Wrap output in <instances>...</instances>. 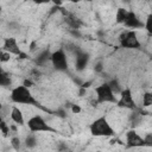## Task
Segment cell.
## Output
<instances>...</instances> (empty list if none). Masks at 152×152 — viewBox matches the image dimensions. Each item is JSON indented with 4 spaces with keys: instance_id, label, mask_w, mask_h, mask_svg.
<instances>
[{
    "instance_id": "24",
    "label": "cell",
    "mask_w": 152,
    "mask_h": 152,
    "mask_svg": "<svg viewBox=\"0 0 152 152\" xmlns=\"http://www.w3.org/2000/svg\"><path fill=\"white\" fill-rule=\"evenodd\" d=\"M0 56H1V62H2V63L10 61V58H11V53H8V52H6V51H4V50H1Z\"/></svg>"
},
{
    "instance_id": "7",
    "label": "cell",
    "mask_w": 152,
    "mask_h": 152,
    "mask_svg": "<svg viewBox=\"0 0 152 152\" xmlns=\"http://www.w3.org/2000/svg\"><path fill=\"white\" fill-rule=\"evenodd\" d=\"M51 64H52L53 69L57 70V71L65 72L68 70L69 63H68V57H66V53H65L64 49H57L52 52Z\"/></svg>"
},
{
    "instance_id": "11",
    "label": "cell",
    "mask_w": 152,
    "mask_h": 152,
    "mask_svg": "<svg viewBox=\"0 0 152 152\" xmlns=\"http://www.w3.org/2000/svg\"><path fill=\"white\" fill-rule=\"evenodd\" d=\"M74 53H75V69L77 71H83L89 63V59H90L89 53H87L80 49H77Z\"/></svg>"
},
{
    "instance_id": "15",
    "label": "cell",
    "mask_w": 152,
    "mask_h": 152,
    "mask_svg": "<svg viewBox=\"0 0 152 152\" xmlns=\"http://www.w3.org/2000/svg\"><path fill=\"white\" fill-rule=\"evenodd\" d=\"M127 14H128V10L122 8V7L118 8V10H116V14H115V21H116L118 24H122V25H124L125 21H126Z\"/></svg>"
},
{
    "instance_id": "13",
    "label": "cell",
    "mask_w": 152,
    "mask_h": 152,
    "mask_svg": "<svg viewBox=\"0 0 152 152\" xmlns=\"http://www.w3.org/2000/svg\"><path fill=\"white\" fill-rule=\"evenodd\" d=\"M51 56H52V52L50 50H44L36 57V63L38 65H45L49 62L51 63Z\"/></svg>"
},
{
    "instance_id": "17",
    "label": "cell",
    "mask_w": 152,
    "mask_h": 152,
    "mask_svg": "<svg viewBox=\"0 0 152 152\" xmlns=\"http://www.w3.org/2000/svg\"><path fill=\"white\" fill-rule=\"evenodd\" d=\"M141 106L147 108L152 106V91H145L141 96Z\"/></svg>"
},
{
    "instance_id": "23",
    "label": "cell",
    "mask_w": 152,
    "mask_h": 152,
    "mask_svg": "<svg viewBox=\"0 0 152 152\" xmlns=\"http://www.w3.org/2000/svg\"><path fill=\"white\" fill-rule=\"evenodd\" d=\"M144 141H145V147H152V133L145 134Z\"/></svg>"
},
{
    "instance_id": "22",
    "label": "cell",
    "mask_w": 152,
    "mask_h": 152,
    "mask_svg": "<svg viewBox=\"0 0 152 152\" xmlns=\"http://www.w3.org/2000/svg\"><path fill=\"white\" fill-rule=\"evenodd\" d=\"M0 128H1V132H2V134L6 137V135H8V133H10V127L7 126V124L5 122V120H1V122H0Z\"/></svg>"
},
{
    "instance_id": "2",
    "label": "cell",
    "mask_w": 152,
    "mask_h": 152,
    "mask_svg": "<svg viewBox=\"0 0 152 152\" xmlns=\"http://www.w3.org/2000/svg\"><path fill=\"white\" fill-rule=\"evenodd\" d=\"M89 129L94 137H114L115 135V129L112 127L110 122L104 115L96 118L89 125Z\"/></svg>"
},
{
    "instance_id": "8",
    "label": "cell",
    "mask_w": 152,
    "mask_h": 152,
    "mask_svg": "<svg viewBox=\"0 0 152 152\" xmlns=\"http://www.w3.org/2000/svg\"><path fill=\"white\" fill-rule=\"evenodd\" d=\"M126 145L128 148H141L145 147V141L139 133H137L134 129H129L126 133Z\"/></svg>"
},
{
    "instance_id": "9",
    "label": "cell",
    "mask_w": 152,
    "mask_h": 152,
    "mask_svg": "<svg viewBox=\"0 0 152 152\" xmlns=\"http://www.w3.org/2000/svg\"><path fill=\"white\" fill-rule=\"evenodd\" d=\"M124 26L128 27L129 30H137V28H144L145 27V23L138 17V14L134 11H128L126 21L124 24Z\"/></svg>"
},
{
    "instance_id": "19",
    "label": "cell",
    "mask_w": 152,
    "mask_h": 152,
    "mask_svg": "<svg viewBox=\"0 0 152 152\" xmlns=\"http://www.w3.org/2000/svg\"><path fill=\"white\" fill-rule=\"evenodd\" d=\"M12 107L10 104H1L0 107V114H1V120H5L6 116H11Z\"/></svg>"
},
{
    "instance_id": "18",
    "label": "cell",
    "mask_w": 152,
    "mask_h": 152,
    "mask_svg": "<svg viewBox=\"0 0 152 152\" xmlns=\"http://www.w3.org/2000/svg\"><path fill=\"white\" fill-rule=\"evenodd\" d=\"M11 83H12V81H11L10 75L5 70H1V74H0V84L2 87H8V86H11Z\"/></svg>"
},
{
    "instance_id": "16",
    "label": "cell",
    "mask_w": 152,
    "mask_h": 152,
    "mask_svg": "<svg viewBox=\"0 0 152 152\" xmlns=\"http://www.w3.org/2000/svg\"><path fill=\"white\" fill-rule=\"evenodd\" d=\"M108 82V84L110 86V88H112V90H113V93L115 94V95H120L121 94V91H122V86H121V83L119 82V80L118 78H110L109 81H107Z\"/></svg>"
},
{
    "instance_id": "25",
    "label": "cell",
    "mask_w": 152,
    "mask_h": 152,
    "mask_svg": "<svg viewBox=\"0 0 152 152\" xmlns=\"http://www.w3.org/2000/svg\"><path fill=\"white\" fill-rule=\"evenodd\" d=\"M103 69H104V66H103L102 62H99V63L95 65V71H96V72H102Z\"/></svg>"
},
{
    "instance_id": "21",
    "label": "cell",
    "mask_w": 152,
    "mask_h": 152,
    "mask_svg": "<svg viewBox=\"0 0 152 152\" xmlns=\"http://www.w3.org/2000/svg\"><path fill=\"white\" fill-rule=\"evenodd\" d=\"M11 146L15 150V151H19L20 147H21V141L19 139V137H12L11 139Z\"/></svg>"
},
{
    "instance_id": "6",
    "label": "cell",
    "mask_w": 152,
    "mask_h": 152,
    "mask_svg": "<svg viewBox=\"0 0 152 152\" xmlns=\"http://www.w3.org/2000/svg\"><path fill=\"white\" fill-rule=\"evenodd\" d=\"M116 106L119 108H124V109H128V110H139L140 109L135 99L133 97V93L129 87H126L122 89Z\"/></svg>"
},
{
    "instance_id": "1",
    "label": "cell",
    "mask_w": 152,
    "mask_h": 152,
    "mask_svg": "<svg viewBox=\"0 0 152 152\" xmlns=\"http://www.w3.org/2000/svg\"><path fill=\"white\" fill-rule=\"evenodd\" d=\"M10 99L13 103H19V104H24V106H38L42 109H45L34 99L31 89L24 84H20V86L12 88L11 94H10Z\"/></svg>"
},
{
    "instance_id": "27",
    "label": "cell",
    "mask_w": 152,
    "mask_h": 152,
    "mask_svg": "<svg viewBox=\"0 0 152 152\" xmlns=\"http://www.w3.org/2000/svg\"><path fill=\"white\" fill-rule=\"evenodd\" d=\"M71 110H72L74 114H78V113L81 112V107H80L78 104H72V106H71Z\"/></svg>"
},
{
    "instance_id": "3",
    "label": "cell",
    "mask_w": 152,
    "mask_h": 152,
    "mask_svg": "<svg viewBox=\"0 0 152 152\" xmlns=\"http://www.w3.org/2000/svg\"><path fill=\"white\" fill-rule=\"evenodd\" d=\"M95 91V96H96V102L99 104H103V103H118L116 95L113 93L110 86L108 84L107 81H103L102 83H100L99 86H96L94 88Z\"/></svg>"
},
{
    "instance_id": "12",
    "label": "cell",
    "mask_w": 152,
    "mask_h": 152,
    "mask_svg": "<svg viewBox=\"0 0 152 152\" xmlns=\"http://www.w3.org/2000/svg\"><path fill=\"white\" fill-rule=\"evenodd\" d=\"M11 120L18 125V126H23L25 124V119H24V114L21 112L20 108H18L17 106H12V112H11Z\"/></svg>"
},
{
    "instance_id": "20",
    "label": "cell",
    "mask_w": 152,
    "mask_h": 152,
    "mask_svg": "<svg viewBox=\"0 0 152 152\" xmlns=\"http://www.w3.org/2000/svg\"><path fill=\"white\" fill-rule=\"evenodd\" d=\"M147 32L148 36H152V13H150L147 17H146V20H145V27H144Z\"/></svg>"
},
{
    "instance_id": "26",
    "label": "cell",
    "mask_w": 152,
    "mask_h": 152,
    "mask_svg": "<svg viewBox=\"0 0 152 152\" xmlns=\"http://www.w3.org/2000/svg\"><path fill=\"white\" fill-rule=\"evenodd\" d=\"M56 113H57V116H61V118H65L66 116V112L63 108H58Z\"/></svg>"
},
{
    "instance_id": "4",
    "label": "cell",
    "mask_w": 152,
    "mask_h": 152,
    "mask_svg": "<svg viewBox=\"0 0 152 152\" xmlns=\"http://www.w3.org/2000/svg\"><path fill=\"white\" fill-rule=\"evenodd\" d=\"M119 43L121 48L126 50H140L141 42L138 37V32L134 30H124L119 34Z\"/></svg>"
},
{
    "instance_id": "14",
    "label": "cell",
    "mask_w": 152,
    "mask_h": 152,
    "mask_svg": "<svg viewBox=\"0 0 152 152\" xmlns=\"http://www.w3.org/2000/svg\"><path fill=\"white\" fill-rule=\"evenodd\" d=\"M24 145H25V147H27V148H34V147H37V145H38V140H37V135H36V133L30 132V133L25 137Z\"/></svg>"
},
{
    "instance_id": "10",
    "label": "cell",
    "mask_w": 152,
    "mask_h": 152,
    "mask_svg": "<svg viewBox=\"0 0 152 152\" xmlns=\"http://www.w3.org/2000/svg\"><path fill=\"white\" fill-rule=\"evenodd\" d=\"M4 51L11 53V55H15V56H21L24 52L21 51V49L19 48L18 43H17V39L13 38V37H8V38H5L4 39V45H2V49Z\"/></svg>"
},
{
    "instance_id": "5",
    "label": "cell",
    "mask_w": 152,
    "mask_h": 152,
    "mask_svg": "<svg viewBox=\"0 0 152 152\" xmlns=\"http://www.w3.org/2000/svg\"><path fill=\"white\" fill-rule=\"evenodd\" d=\"M26 125H27L28 131H30V132H33V133H37V132H46V133L49 132V133H53V132H56V129L52 128V127L46 122V120H45L42 115H39V114L32 115V116L27 120Z\"/></svg>"
}]
</instances>
